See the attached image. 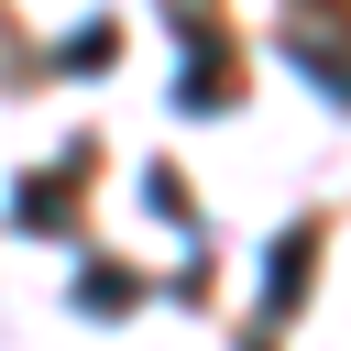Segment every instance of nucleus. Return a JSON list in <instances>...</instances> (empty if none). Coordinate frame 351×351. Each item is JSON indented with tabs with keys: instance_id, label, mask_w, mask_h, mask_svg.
I'll return each instance as SVG.
<instances>
[{
	"instance_id": "nucleus-1",
	"label": "nucleus",
	"mask_w": 351,
	"mask_h": 351,
	"mask_svg": "<svg viewBox=\"0 0 351 351\" xmlns=\"http://www.w3.org/2000/svg\"><path fill=\"white\" fill-rule=\"evenodd\" d=\"M307 263H318V219H296V230L263 252V318H285V307L307 296Z\"/></svg>"
},
{
	"instance_id": "nucleus-2",
	"label": "nucleus",
	"mask_w": 351,
	"mask_h": 351,
	"mask_svg": "<svg viewBox=\"0 0 351 351\" xmlns=\"http://www.w3.org/2000/svg\"><path fill=\"white\" fill-rule=\"evenodd\" d=\"M219 99H230V44L197 22V55L176 66V110H219Z\"/></svg>"
},
{
	"instance_id": "nucleus-3",
	"label": "nucleus",
	"mask_w": 351,
	"mask_h": 351,
	"mask_svg": "<svg viewBox=\"0 0 351 351\" xmlns=\"http://www.w3.org/2000/svg\"><path fill=\"white\" fill-rule=\"evenodd\" d=\"M110 55H121V33H110V22H77V33H55V77H110Z\"/></svg>"
},
{
	"instance_id": "nucleus-4",
	"label": "nucleus",
	"mask_w": 351,
	"mask_h": 351,
	"mask_svg": "<svg viewBox=\"0 0 351 351\" xmlns=\"http://www.w3.org/2000/svg\"><path fill=\"white\" fill-rule=\"evenodd\" d=\"M66 186H77V165H55L44 186H22L11 197V230H66Z\"/></svg>"
},
{
	"instance_id": "nucleus-5",
	"label": "nucleus",
	"mask_w": 351,
	"mask_h": 351,
	"mask_svg": "<svg viewBox=\"0 0 351 351\" xmlns=\"http://www.w3.org/2000/svg\"><path fill=\"white\" fill-rule=\"evenodd\" d=\"M285 55L318 77V99H329V110H351V55H329V44H285Z\"/></svg>"
},
{
	"instance_id": "nucleus-6",
	"label": "nucleus",
	"mask_w": 351,
	"mask_h": 351,
	"mask_svg": "<svg viewBox=\"0 0 351 351\" xmlns=\"http://www.w3.org/2000/svg\"><path fill=\"white\" fill-rule=\"evenodd\" d=\"M132 296H143V285H132V274H77V307H88V318H121V307H132Z\"/></svg>"
}]
</instances>
